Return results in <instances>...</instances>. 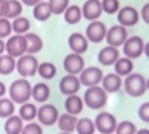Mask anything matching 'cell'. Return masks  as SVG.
<instances>
[{
  "instance_id": "cell-27",
  "label": "cell",
  "mask_w": 149,
  "mask_h": 134,
  "mask_svg": "<svg viewBox=\"0 0 149 134\" xmlns=\"http://www.w3.org/2000/svg\"><path fill=\"white\" fill-rule=\"evenodd\" d=\"M64 21L70 26H74V24H79L82 21V8H79L78 5H70L66 10H64Z\"/></svg>"
},
{
  "instance_id": "cell-46",
  "label": "cell",
  "mask_w": 149,
  "mask_h": 134,
  "mask_svg": "<svg viewBox=\"0 0 149 134\" xmlns=\"http://www.w3.org/2000/svg\"><path fill=\"white\" fill-rule=\"evenodd\" d=\"M136 134H149V130L148 128H140V130L136 131Z\"/></svg>"
},
{
  "instance_id": "cell-20",
  "label": "cell",
  "mask_w": 149,
  "mask_h": 134,
  "mask_svg": "<svg viewBox=\"0 0 149 134\" xmlns=\"http://www.w3.org/2000/svg\"><path fill=\"white\" fill-rule=\"evenodd\" d=\"M84 106H85L84 99H82V97H79L78 94L67 95L66 100H64V109H66V112L70 113V115H74V116H78L79 113H82Z\"/></svg>"
},
{
  "instance_id": "cell-3",
  "label": "cell",
  "mask_w": 149,
  "mask_h": 134,
  "mask_svg": "<svg viewBox=\"0 0 149 134\" xmlns=\"http://www.w3.org/2000/svg\"><path fill=\"white\" fill-rule=\"evenodd\" d=\"M124 91L127 92V95L133 97V99H137V97H142L148 90H146V78L140 73H131L128 75L125 79H124L122 83Z\"/></svg>"
},
{
  "instance_id": "cell-32",
  "label": "cell",
  "mask_w": 149,
  "mask_h": 134,
  "mask_svg": "<svg viewBox=\"0 0 149 134\" xmlns=\"http://www.w3.org/2000/svg\"><path fill=\"white\" fill-rule=\"evenodd\" d=\"M76 131L78 134H94L95 130V124L94 121H91L90 118H78L76 122Z\"/></svg>"
},
{
  "instance_id": "cell-34",
  "label": "cell",
  "mask_w": 149,
  "mask_h": 134,
  "mask_svg": "<svg viewBox=\"0 0 149 134\" xmlns=\"http://www.w3.org/2000/svg\"><path fill=\"white\" fill-rule=\"evenodd\" d=\"M52 15H63L64 10L70 6V0H48Z\"/></svg>"
},
{
  "instance_id": "cell-17",
  "label": "cell",
  "mask_w": 149,
  "mask_h": 134,
  "mask_svg": "<svg viewBox=\"0 0 149 134\" xmlns=\"http://www.w3.org/2000/svg\"><path fill=\"white\" fill-rule=\"evenodd\" d=\"M69 48H70V51L74 52V54H85L86 51H88V46H90V42L88 39H86V36L82 34V33H72L69 36Z\"/></svg>"
},
{
  "instance_id": "cell-9",
  "label": "cell",
  "mask_w": 149,
  "mask_h": 134,
  "mask_svg": "<svg viewBox=\"0 0 149 134\" xmlns=\"http://www.w3.org/2000/svg\"><path fill=\"white\" fill-rule=\"evenodd\" d=\"M106 33H107V27L100 19L91 21L85 28V36L90 43H102L106 39Z\"/></svg>"
},
{
  "instance_id": "cell-29",
  "label": "cell",
  "mask_w": 149,
  "mask_h": 134,
  "mask_svg": "<svg viewBox=\"0 0 149 134\" xmlns=\"http://www.w3.org/2000/svg\"><path fill=\"white\" fill-rule=\"evenodd\" d=\"M22 3L19 0H6V9H5V18L15 19L22 14Z\"/></svg>"
},
{
  "instance_id": "cell-7",
  "label": "cell",
  "mask_w": 149,
  "mask_h": 134,
  "mask_svg": "<svg viewBox=\"0 0 149 134\" xmlns=\"http://www.w3.org/2000/svg\"><path fill=\"white\" fill-rule=\"evenodd\" d=\"M95 130L102 134H115V130L118 127V121L115 118V115H112L110 112H100L95 119Z\"/></svg>"
},
{
  "instance_id": "cell-48",
  "label": "cell",
  "mask_w": 149,
  "mask_h": 134,
  "mask_svg": "<svg viewBox=\"0 0 149 134\" xmlns=\"http://www.w3.org/2000/svg\"><path fill=\"white\" fill-rule=\"evenodd\" d=\"M58 134H72V133H64V131H61V133H58Z\"/></svg>"
},
{
  "instance_id": "cell-19",
  "label": "cell",
  "mask_w": 149,
  "mask_h": 134,
  "mask_svg": "<svg viewBox=\"0 0 149 134\" xmlns=\"http://www.w3.org/2000/svg\"><path fill=\"white\" fill-rule=\"evenodd\" d=\"M51 97V88L48 87V83L45 82H37L31 87V99L36 101V103H46Z\"/></svg>"
},
{
  "instance_id": "cell-38",
  "label": "cell",
  "mask_w": 149,
  "mask_h": 134,
  "mask_svg": "<svg viewBox=\"0 0 149 134\" xmlns=\"http://www.w3.org/2000/svg\"><path fill=\"white\" fill-rule=\"evenodd\" d=\"M21 134H43V127L39 122L31 121V122L24 124V128H22Z\"/></svg>"
},
{
  "instance_id": "cell-15",
  "label": "cell",
  "mask_w": 149,
  "mask_h": 134,
  "mask_svg": "<svg viewBox=\"0 0 149 134\" xmlns=\"http://www.w3.org/2000/svg\"><path fill=\"white\" fill-rule=\"evenodd\" d=\"M119 57H121V54H119L118 48L106 45L104 48H102V49L98 51L97 60H98V63H100V66H103V67H110V66H113V64L118 61Z\"/></svg>"
},
{
  "instance_id": "cell-14",
  "label": "cell",
  "mask_w": 149,
  "mask_h": 134,
  "mask_svg": "<svg viewBox=\"0 0 149 134\" xmlns=\"http://www.w3.org/2000/svg\"><path fill=\"white\" fill-rule=\"evenodd\" d=\"M81 81H79V76H74V75H67L61 78L60 81V85H58V90L63 95H74L78 94L79 90H81Z\"/></svg>"
},
{
  "instance_id": "cell-30",
  "label": "cell",
  "mask_w": 149,
  "mask_h": 134,
  "mask_svg": "<svg viewBox=\"0 0 149 134\" xmlns=\"http://www.w3.org/2000/svg\"><path fill=\"white\" fill-rule=\"evenodd\" d=\"M37 75H39L43 81H51L57 75V67H55V64L49 63V61L39 63V67H37Z\"/></svg>"
},
{
  "instance_id": "cell-47",
  "label": "cell",
  "mask_w": 149,
  "mask_h": 134,
  "mask_svg": "<svg viewBox=\"0 0 149 134\" xmlns=\"http://www.w3.org/2000/svg\"><path fill=\"white\" fill-rule=\"evenodd\" d=\"M146 90H148V91H149V78H148V79H146Z\"/></svg>"
},
{
  "instance_id": "cell-22",
  "label": "cell",
  "mask_w": 149,
  "mask_h": 134,
  "mask_svg": "<svg viewBox=\"0 0 149 134\" xmlns=\"http://www.w3.org/2000/svg\"><path fill=\"white\" fill-rule=\"evenodd\" d=\"M76 122H78V116L70 115V113H60L58 121H57V125L61 131L64 133H73L76 130Z\"/></svg>"
},
{
  "instance_id": "cell-41",
  "label": "cell",
  "mask_w": 149,
  "mask_h": 134,
  "mask_svg": "<svg viewBox=\"0 0 149 134\" xmlns=\"http://www.w3.org/2000/svg\"><path fill=\"white\" fill-rule=\"evenodd\" d=\"M19 2L22 3V5H26V6H36L37 3H40V2H43V0H19Z\"/></svg>"
},
{
  "instance_id": "cell-33",
  "label": "cell",
  "mask_w": 149,
  "mask_h": 134,
  "mask_svg": "<svg viewBox=\"0 0 149 134\" xmlns=\"http://www.w3.org/2000/svg\"><path fill=\"white\" fill-rule=\"evenodd\" d=\"M12 115H15V103L9 97H2L0 99V118L8 119Z\"/></svg>"
},
{
  "instance_id": "cell-23",
  "label": "cell",
  "mask_w": 149,
  "mask_h": 134,
  "mask_svg": "<svg viewBox=\"0 0 149 134\" xmlns=\"http://www.w3.org/2000/svg\"><path fill=\"white\" fill-rule=\"evenodd\" d=\"M24 36H26V40H27V54L36 55L37 52H40L43 49V40H42V37L39 34L29 31Z\"/></svg>"
},
{
  "instance_id": "cell-35",
  "label": "cell",
  "mask_w": 149,
  "mask_h": 134,
  "mask_svg": "<svg viewBox=\"0 0 149 134\" xmlns=\"http://www.w3.org/2000/svg\"><path fill=\"white\" fill-rule=\"evenodd\" d=\"M136 131H137V127H136L134 122H131V121H121V122H118V127L115 130V134H136Z\"/></svg>"
},
{
  "instance_id": "cell-16",
  "label": "cell",
  "mask_w": 149,
  "mask_h": 134,
  "mask_svg": "<svg viewBox=\"0 0 149 134\" xmlns=\"http://www.w3.org/2000/svg\"><path fill=\"white\" fill-rule=\"evenodd\" d=\"M81 8H82V17L85 19H88L90 22L98 19L103 14L102 0H86Z\"/></svg>"
},
{
  "instance_id": "cell-8",
  "label": "cell",
  "mask_w": 149,
  "mask_h": 134,
  "mask_svg": "<svg viewBox=\"0 0 149 134\" xmlns=\"http://www.w3.org/2000/svg\"><path fill=\"white\" fill-rule=\"evenodd\" d=\"M6 54L19 58L21 55L27 54V40L24 34H12L6 40Z\"/></svg>"
},
{
  "instance_id": "cell-10",
  "label": "cell",
  "mask_w": 149,
  "mask_h": 134,
  "mask_svg": "<svg viewBox=\"0 0 149 134\" xmlns=\"http://www.w3.org/2000/svg\"><path fill=\"white\" fill-rule=\"evenodd\" d=\"M103 76H104L103 70L100 67L91 66V67H85L81 72L79 81H81V85L90 88V87H97V85H100L102 81H103Z\"/></svg>"
},
{
  "instance_id": "cell-11",
  "label": "cell",
  "mask_w": 149,
  "mask_h": 134,
  "mask_svg": "<svg viewBox=\"0 0 149 134\" xmlns=\"http://www.w3.org/2000/svg\"><path fill=\"white\" fill-rule=\"evenodd\" d=\"M128 39V31L127 28L121 26V24H116V26H112L110 28H107V33H106V43L109 46H115V48H119L124 45Z\"/></svg>"
},
{
  "instance_id": "cell-26",
  "label": "cell",
  "mask_w": 149,
  "mask_h": 134,
  "mask_svg": "<svg viewBox=\"0 0 149 134\" xmlns=\"http://www.w3.org/2000/svg\"><path fill=\"white\" fill-rule=\"evenodd\" d=\"M37 109L39 107H37L34 103L27 101V103H24V104L19 106L18 115H19V118L24 121V122H31V121H34L37 118Z\"/></svg>"
},
{
  "instance_id": "cell-13",
  "label": "cell",
  "mask_w": 149,
  "mask_h": 134,
  "mask_svg": "<svg viewBox=\"0 0 149 134\" xmlns=\"http://www.w3.org/2000/svg\"><path fill=\"white\" fill-rule=\"evenodd\" d=\"M116 19H118V24L128 28V27H134L136 24L139 22L140 14H139V10L133 6H124L118 10Z\"/></svg>"
},
{
  "instance_id": "cell-2",
  "label": "cell",
  "mask_w": 149,
  "mask_h": 134,
  "mask_svg": "<svg viewBox=\"0 0 149 134\" xmlns=\"http://www.w3.org/2000/svg\"><path fill=\"white\" fill-rule=\"evenodd\" d=\"M84 103L86 107H90L91 110H102V109L107 104V92L100 87H90L86 88L84 94Z\"/></svg>"
},
{
  "instance_id": "cell-31",
  "label": "cell",
  "mask_w": 149,
  "mask_h": 134,
  "mask_svg": "<svg viewBox=\"0 0 149 134\" xmlns=\"http://www.w3.org/2000/svg\"><path fill=\"white\" fill-rule=\"evenodd\" d=\"M30 27H31L30 19L22 15L12 19V31H14V34H27L30 31Z\"/></svg>"
},
{
  "instance_id": "cell-4",
  "label": "cell",
  "mask_w": 149,
  "mask_h": 134,
  "mask_svg": "<svg viewBox=\"0 0 149 134\" xmlns=\"http://www.w3.org/2000/svg\"><path fill=\"white\" fill-rule=\"evenodd\" d=\"M37 67H39V60L36 58V55L24 54L17 58V72L21 78H33L37 75Z\"/></svg>"
},
{
  "instance_id": "cell-5",
  "label": "cell",
  "mask_w": 149,
  "mask_h": 134,
  "mask_svg": "<svg viewBox=\"0 0 149 134\" xmlns=\"http://www.w3.org/2000/svg\"><path fill=\"white\" fill-rule=\"evenodd\" d=\"M60 116L58 109L54 104L49 103H43L39 109H37V122H39L42 127H52L57 124Z\"/></svg>"
},
{
  "instance_id": "cell-37",
  "label": "cell",
  "mask_w": 149,
  "mask_h": 134,
  "mask_svg": "<svg viewBox=\"0 0 149 134\" xmlns=\"http://www.w3.org/2000/svg\"><path fill=\"white\" fill-rule=\"evenodd\" d=\"M12 21L8 18H0V39H8L12 36Z\"/></svg>"
},
{
  "instance_id": "cell-24",
  "label": "cell",
  "mask_w": 149,
  "mask_h": 134,
  "mask_svg": "<svg viewBox=\"0 0 149 134\" xmlns=\"http://www.w3.org/2000/svg\"><path fill=\"white\" fill-rule=\"evenodd\" d=\"M3 128L6 134H21L24 128V121L19 118V115H12L8 119H5Z\"/></svg>"
},
{
  "instance_id": "cell-44",
  "label": "cell",
  "mask_w": 149,
  "mask_h": 134,
  "mask_svg": "<svg viewBox=\"0 0 149 134\" xmlns=\"http://www.w3.org/2000/svg\"><path fill=\"white\" fill-rule=\"evenodd\" d=\"M6 52V42L3 39H0V55Z\"/></svg>"
},
{
  "instance_id": "cell-28",
  "label": "cell",
  "mask_w": 149,
  "mask_h": 134,
  "mask_svg": "<svg viewBox=\"0 0 149 134\" xmlns=\"http://www.w3.org/2000/svg\"><path fill=\"white\" fill-rule=\"evenodd\" d=\"M17 70V58L10 57L8 54L0 55V75L8 76L10 73H14Z\"/></svg>"
},
{
  "instance_id": "cell-36",
  "label": "cell",
  "mask_w": 149,
  "mask_h": 134,
  "mask_svg": "<svg viewBox=\"0 0 149 134\" xmlns=\"http://www.w3.org/2000/svg\"><path fill=\"white\" fill-rule=\"evenodd\" d=\"M102 9L107 15H115L121 9L119 0H102Z\"/></svg>"
},
{
  "instance_id": "cell-25",
  "label": "cell",
  "mask_w": 149,
  "mask_h": 134,
  "mask_svg": "<svg viewBox=\"0 0 149 134\" xmlns=\"http://www.w3.org/2000/svg\"><path fill=\"white\" fill-rule=\"evenodd\" d=\"M52 15V10H51V6H49L48 2H40V3H37L36 6H33V17L34 19L37 21H40V22H45L48 21L49 18H51Z\"/></svg>"
},
{
  "instance_id": "cell-18",
  "label": "cell",
  "mask_w": 149,
  "mask_h": 134,
  "mask_svg": "<svg viewBox=\"0 0 149 134\" xmlns=\"http://www.w3.org/2000/svg\"><path fill=\"white\" fill-rule=\"evenodd\" d=\"M122 83H124V78H121L119 75H116L115 72H112V73H107V75L103 76V81L100 83V87L107 94H115V92H119L121 91Z\"/></svg>"
},
{
  "instance_id": "cell-12",
  "label": "cell",
  "mask_w": 149,
  "mask_h": 134,
  "mask_svg": "<svg viewBox=\"0 0 149 134\" xmlns=\"http://www.w3.org/2000/svg\"><path fill=\"white\" fill-rule=\"evenodd\" d=\"M63 67H64V70H66L67 75L79 76L81 72L85 69V60H84V57L79 55V54L70 52V54L66 55L64 60H63Z\"/></svg>"
},
{
  "instance_id": "cell-6",
  "label": "cell",
  "mask_w": 149,
  "mask_h": 134,
  "mask_svg": "<svg viewBox=\"0 0 149 134\" xmlns=\"http://www.w3.org/2000/svg\"><path fill=\"white\" fill-rule=\"evenodd\" d=\"M124 57H128L131 60L140 58L145 52V42L140 36H128V39L122 45Z\"/></svg>"
},
{
  "instance_id": "cell-1",
  "label": "cell",
  "mask_w": 149,
  "mask_h": 134,
  "mask_svg": "<svg viewBox=\"0 0 149 134\" xmlns=\"http://www.w3.org/2000/svg\"><path fill=\"white\" fill-rule=\"evenodd\" d=\"M8 92H9V99L15 104L21 106L24 103L30 101V99H31V83L26 78L15 79L9 85Z\"/></svg>"
},
{
  "instance_id": "cell-40",
  "label": "cell",
  "mask_w": 149,
  "mask_h": 134,
  "mask_svg": "<svg viewBox=\"0 0 149 134\" xmlns=\"http://www.w3.org/2000/svg\"><path fill=\"white\" fill-rule=\"evenodd\" d=\"M140 19H143L149 26V3H145L140 9Z\"/></svg>"
},
{
  "instance_id": "cell-45",
  "label": "cell",
  "mask_w": 149,
  "mask_h": 134,
  "mask_svg": "<svg viewBox=\"0 0 149 134\" xmlns=\"http://www.w3.org/2000/svg\"><path fill=\"white\" fill-rule=\"evenodd\" d=\"M143 55H146V57L149 58V42L145 43V52H143Z\"/></svg>"
},
{
  "instance_id": "cell-21",
  "label": "cell",
  "mask_w": 149,
  "mask_h": 134,
  "mask_svg": "<svg viewBox=\"0 0 149 134\" xmlns=\"http://www.w3.org/2000/svg\"><path fill=\"white\" fill-rule=\"evenodd\" d=\"M113 69H115L116 75H119L121 78H127L128 75H131L133 70H134V63H133V60L128 58V57H119L118 61L113 64Z\"/></svg>"
},
{
  "instance_id": "cell-43",
  "label": "cell",
  "mask_w": 149,
  "mask_h": 134,
  "mask_svg": "<svg viewBox=\"0 0 149 134\" xmlns=\"http://www.w3.org/2000/svg\"><path fill=\"white\" fill-rule=\"evenodd\" d=\"M8 92V88H6V85L0 81V99H2V97H5V94Z\"/></svg>"
},
{
  "instance_id": "cell-42",
  "label": "cell",
  "mask_w": 149,
  "mask_h": 134,
  "mask_svg": "<svg viewBox=\"0 0 149 134\" xmlns=\"http://www.w3.org/2000/svg\"><path fill=\"white\" fill-rule=\"evenodd\" d=\"M5 9H6V0H0V18L5 17Z\"/></svg>"
},
{
  "instance_id": "cell-39",
  "label": "cell",
  "mask_w": 149,
  "mask_h": 134,
  "mask_svg": "<svg viewBox=\"0 0 149 134\" xmlns=\"http://www.w3.org/2000/svg\"><path fill=\"white\" fill-rule=\"evenodd\" d=\"M137 115L140 118V121L149 124V101H145L139 106V110H137Z\"/></svg>"
}]
</instances>
